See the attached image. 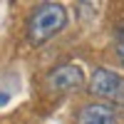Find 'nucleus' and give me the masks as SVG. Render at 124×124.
Wrapping results in <instances>:
<instances>
[{
    "label": "nucleus",
    "mask_w": 124,
    "mask_h": 124,
    "mask_svg": "<svg viewBox=\"0 0 124 124\" xmlns=\"http://www.w3.org/2000/svg\"><path fill=\"white\" fill-rule=\"evenodd\" d=\"M117 57H119V62L124 65V45H117Z\"/></svg>",
    "instance_id": "obj_7"
},
{
    "label": "nucleus",
    "mask_w": 124,
    "mask_h": 124,
    "mask_svg": "<svg viewBox=\"0 0 124 124\" xmlns=\"http://www.w3.org/2000/svg\"><path fill=\"white\" fill-rule=\"evenodd\" d=\"M114 35H117V45H124V23L117 25V32Z\"/></svg>",
    "instance_id": "obj_5"
},
{
    "label": "nucleus",
    "mask_w": 124,
    "mask_h": 124,
    "mask_svg": "<svg viewBox=\"0 0 124 124\" xmlns=\"http://www.w3.org/2000/svg\"><path fill=\"white\" fill-rule=\"evenodd\" d=\"M89 92L112 107H124V77L114 70L94 67L89 75Z\"/></svg>",
    "instance_id": "obj_2"
},
{
    "label": "nucleus",
    "mask_w": 124,
    "mask_h": 124,
    "mask_svg": "<svg viewBox=\"0 0 124 124\" xmlns=\"http://www.w3.org/2000/svg\"><path fill=\"white\" fill-rule=\"evenodd\" d=\"M77 124H119V117L114 107L102 104V102H92V104H85L79 109Z\"/></svg>",
    "instance_id": "obj_4"
},
{
    "label": "nucleus",
    "mask_w": 124,
    "mask_h": 124,
    "mask_svg": "<svg viewBox=\"0 0 124 124\" xmlns=\"http://www.w3.org/2000/svg\"><path fill=\"white\" fill-rule=\"evenodd\" d=\"M45 85L55 94H70V92L82 89L87 85V79H85V72L79 70V65L65 62V65H57L55 70H50V75L45 77Z\"/></svg>",
    "instance_id": "obj_3"
},
{
    "label": "nucleus",
    "mask_w": 124,
    "mask_h": 124,
    "mask_svg": "<svg viewBox=\"0 0 124 124\" xmlns=\"http://www.w3.org/2000/svg\"><path fill=\"white\" fill-rule=\"evenodd\" d=\"M67 27V10L60 3H42L32 10L27 20V40L35 47L45 45Z\"/></svg>",
    "instance_id": "obj_1"
},
{
    "label": "nucleus",
    "mask_w": 124,
    "mask_h": 124,
    "mask_svg": "<svg viewBox=\"0 0 124 124\" xmlns=\"http://www.w3.org/2000/svg\"><path fill=\"white\" fill-rule=\"evenodd\" d=\"M10 102V92H5V89H0V107H5Z\"/></svg>",
    "instance_id": "obj_6"
}]
</instances>
